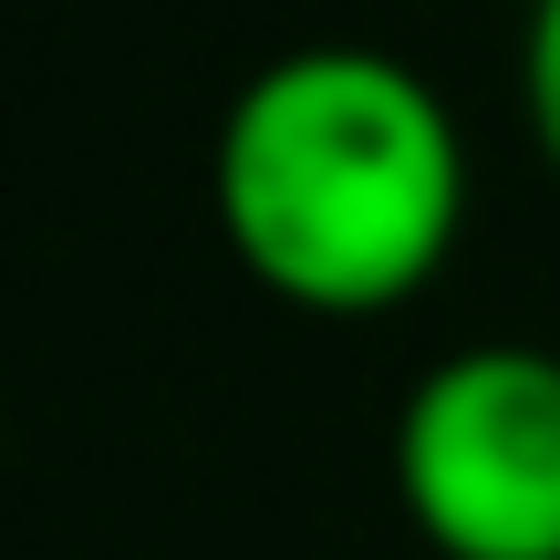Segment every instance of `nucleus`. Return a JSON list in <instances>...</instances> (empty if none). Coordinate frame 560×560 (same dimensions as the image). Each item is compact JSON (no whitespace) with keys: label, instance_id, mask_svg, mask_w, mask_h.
Instances as JSON below:
<instances>
[{"label":"nucleus","instance_id":"3","mask_svg":"<svg viewBox=\"0 0 560 560\" xmlns=\"http://www.w3.org/2000/svg\"><path fill=\"white\" fill-rule=\"evenodd\" d=\"M520 104H529V136H540L550 177H560V0L529 11V42H520Z\"/></svg>","mask_w":560,"mask_h":560},{"label":"nucleus","instance_id":"1","mask_svg":"<svg viewBox=\"0 0 560 560\" xmlns=\"http://www.w3.org/2000/svg\"><path fill=\"white\" fill-rule=\"evenodd\" d=\"M208 208L260 291L332 322L395 312L467 229V136L405 52L291 42L229 94Z\"/></svg>","mask_w":560,"mask_h":560},{"label":"nucleus","instance_id":"2","mask_svg":"<svg viewBox=\"0 0 560 560\" xmlns=\"http://www.w3.org/2000/svg\"><path fill=\"white\" fill-rule=\"evenodd\" d=\"M395 499L436 560H560V353L467 342L395 405Z\"/></svg>","mask_w":560,"mask_h":560},{"label":"nucleus","instance_id":"4","mask_svg":"<svg viewBox=\"0 0 560 560\" xmlns=\"http://www.w3.org/2000/svg\"><path fill=\"white\" fill-rule=\"evenodd\" d=\"M520 11H540V0H520Z\"/></svg>","mask_w":560,"mask_h":560}]
</instances>
